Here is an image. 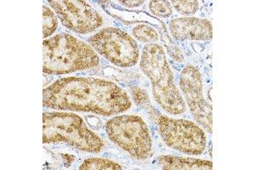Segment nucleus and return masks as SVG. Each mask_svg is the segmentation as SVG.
Here are the masks:
<instances>
[{
	"mask_svg": "<svg viewBox=\"0 0 255 170\" xmlns=\"http://www.w3.org/2000/svg\"><path fill=\"white\" fill-rule=\"evenodd\" d=\"M44 106L51 109L117 115L129 109L130 98L112 81L97 78H60L44 89Z\"/></svg>",
	"mask_w": 255,
	"mask_h": 170,
	"instance_id": "obj_1",
	"label": "nucleus"
},
{
	"mask_svg": "<svg viewBox=\"0 0 255 170\" xmlns=\"http://www.w3.org/2000/svg\"><path fill=\"white\" fill-rule=\"evenodd\" d=\"M133 101L147 111L157 124L160 136L167 146L187 155L198 156L204 153L207 137L203 128L195 122L186 119H175L160 113L151 104L147 93L142 88H131Z\"/></svg>",
	"mask_w": 255,
	"mask_h": 170,
	"instance_id": "obj_2",
	"label": "nucleus"
},
{
	"mask_svg": "<svg viewBox=\"0 0 255 170\" xmlns=\"http://www.w3.org/2000/svg\"><path fill=\"white\" fill-rule=\"evenodd\" d=\"M139 67L151 81L154 99L164 112L171 115L186 113V102L176 86L174 73L161 45L157 43L145 44Z\"/></svg>",
	"mask_w": 255,
	"mask_h": 170,
	"instance_id": "obj_3",
	"label": "nucleus"
},
{
	"mask_svg": "<svg viewBox=\"0 0 255 170\" xmlns=\"http://www.w3.org/2000/svg\"><path fill=\"white\" fill-rule=\"evenodd\" d=\"M43 70L61 75L98 66L100 58L92 47L69 33H59L43 43Z\"/></svg>",
	"mask_w": 255,
	"mask_h": 170,
	"instance_id": "obj_4",
	"label": "nucleus"
},
{
	"mask_svg": "<svg viewBox=\"0 0 255 170\" xmlns=\"http://www.w3.org/2000/svg\"><path fill=\"white\" fill-rule=\"evenodd\" d=\"M43 142H64L87 153H98L104 148L102 139L88 128L75 113H44Z\"/></svg>",
	"mask_w": 255,
	"mask_h": 170,
	"instance_id": "obj_5",
	"label": "nucleus"
},
{
	"mask_svg": "<svg viewBox=\"0 0 255 170\" xmlns=\"http://www.w3.org/2000/svg\"><path fill=\"white\" fill-rule=\"evenodd\" d=\"M111 142L137 160L144 161L152 156V141L147 124L139 116L119 115L106 124Z\"/></svg>",
	"mask_w": 255,
	"mask_h": 170,
	"instance_id": "obj_6",
	"label": "nucleus"
},
{
	"mask_svg": "<svg viewBox=\"0 0 255 170\" xmlns=\"http://www.w3.org/2000/svg\"><path fill=\"white\" fill-rule=\"evenodd\" d=\"M96 52L120 67L135 66L139 59L136 41L122 29L105 27L90 38Z\"/></svg>",
	"mask_w": 255,
	"mask_h": 170,
	"instance_id": "obj_7",
	"label": "nucleus"
},
{
	"mask_svg": "<svg viewBox=\"0 0 255 170\" xmlns=\"http://www.w3.org/2000/svg\"><path fill=\"white\" fill-rule=\"evenodd\" d=\"M180 88L184 95V101L197 124L212 134V106L203 96V79L196 66L189 65L183 68L180 72Z\"/></svg>",
	"mask_w": 255,
	"mask_h": 170,
	"instance_id": "obj_8",
	"label": "nucleus"
},
{
	"mask_svg": "<svg viewBox=\"0 0 255 170\" xmlns=\"http://www.w3.org/2000/svg\"><path fill=\"white\" fill-rule=\"evenodd\" d=\"M61 23L80 34L96 31L103 24V18L86 1H49Z\"/></svg>",
	"mask_w": 255,
	"mask_h": 170,
	"instance_id": "obj_9",
	"label": "nucleus"
},
{
	"mask_svg": "<svg viewBox=\"0 0 255 170\" xmlns=\"http://www.w3.org/2000/svg\"><path fill=\"white\" fill-rule=\"evenodd\" d=\"M169 31L176 40H210L213 26L209 20L196 17L173 19L169 22Z\"/></svg>",
	"mask_w": 255,
	"mask_h": 170,
	"instance_id": "obj_10",
	"label": "nucleus"
},
{
	"mask_svg": "<svg viewBox=\"0 0 255 170\" xmlns=\"http://www.w3.org/2000/svg\"><path fill=\"white\" fill-rule=\"evenodd\" d=\"M157 163L162 170H197L213 169V163L209 160L190 159L171 155H162L158 157Z\"/></svg>",
	"mask_w": 255,
	"mask_h": 170,
	"instance_id": "obj_11",
	"label": "nucleus"
},
{
	"mask_svg": "<svg viewBox=\"0 0 255 170\" xmlns=\"http://www.w3.org/2000/svg\"><path fill=\"white\" fill-rule=\"evenodd\" d=\"M132 34L140 43H156L159 40V34L156 29L146 24H139L133 27Z\"/></svg>",
	"mask_w": 255,
	"mask_h": 170,
	"instance_id": "obj_12",
	"label": "nucleus"
},
{
	"mask_svg": "<svg viewBox=\"0 0 255 170\" xmlns=\"http://www.w3.org/2000/svg\"><path fill=\"white\" fill-rule=\"evenodd\" d=\"M122 165L109 159L92 158L83 162L79 170H123Z\"/></svg>",
	"mask_w": 255,
	"mask_h": 170,
	"instance_id": "obj_13",
	"label": "nucleus"
},
{
	"mask_svg": "<svg viewBox=\"0 0 255 170\" xmlns=\"http://www.w3.org/2000/svg\"><path fill=\"white\" fill-rule=\"evenodd\" d=\"M58 18L49 7L44 5L43 10V26H44V38H48L55 32L58 27Z\"/></svg>",
	"mask_w": 255,
	"mask_h": 170,
	"instance_id": "obj_14",
	"label": "nucleus"
},
{
	"mask_svg": "<svg viewBox=\"0 0 255 170\" xmlns=\"http://www.w3.org/2000/svg\"><path fill=\"white\" fill-rule=\"evenodd\" d=\"M172 5L178 13L183 15H192L196 14L199 9V2L195 0L190 1H171Z\"/></svg>",
	"mask_w": 255,
	"mask_h": 170,
	"instance_id": "obj_15",
	"label": "nucleus"
},
{
	"mask_svg": "<svg viewBox=\"0 0 255 170\" xmlns=\"http://www.w3.org/2000/svg\"><path fill=\"white\" fill-rule=\"evenodd\" d=\"M149 9L157 17L168 18L173 13L171 3L168 1H151Z\"/></svg>",
	"mask_w": 255,
	"mask_h": 170,
	"instance_id": "obj_16",
	"label": "nucleus"
},
{
	"mask_svg": "<svg viewBox=\"0 0 255 170\" xmlns=\"http://www.w3.org/2000/svg\"><path fill=\"white\" fill-rule=\"evenodd\" d=\"M119 3L128 8H135L144 3V1H119Z\"/></svg>",
	"mask_w": 255,
	"mask_h": 170,
	"instance_id": "obj_17",
	"label": "nucleus"
}]
</instances>
